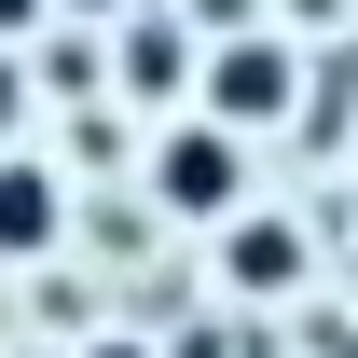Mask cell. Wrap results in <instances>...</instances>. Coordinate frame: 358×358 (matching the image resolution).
Segmentation results:
<instances>
[{
  "instance_id": "6da1fadb",
  "label": "cell",
  "mask_w": 358,
  "mask_h": 358,
  "mask_svg": "<svg viewBox=\"0 0 358 358\" xmlns=\"http://www.w3.org/2000/svg\"><path fill=\"white\" fill-rule=\"evenodd\" d=\"M207 96H221V124H289L303 69H289V42H262V28H221V69H207Z\"/></svg>"
},
{
  "instance_id": "7a4b0ae2",
  "label": "cell",
  "mask_w": 358,
  "mask_h": 358,
  "mask_svg": "<svg viewBox=\"0 0 358 358\" xmlns=\"http://www.w3.org/2000/svg\"><path fill=\"white\" fill-rule=\"evenodd\" d=\"M234 138H248V124H179L166 152H152V193H166L179 221H207V207H234Z\"/></svg>"
},
{
  "instance_id": "3957f363",
  "label": "cell",
  "mask_w": 358,
  "mask_h": 358,
  "mask_svg": "<svg viewBox=\"0 0 358 358\" xmlns=\"http://www.w3.org/2000/svg\"><path fill=\"white\" fill-rule=\"evenodd\" d=\"M69 234V179L28 166V152H0V262H28V248H55Z\"/></svg>"
},
{
  "instance_id": "277c9868",
  "label": "cell",
  "mask_w": 358,
  "mask_h": 358,
  "mask_svg": "<svg viewBox=\"0 0 358 358\" xmlns=\"http://www.w3.org/2000/svg\"><path fill=\"white\" fill-rule=\"evenodd\" d=\"M221 262H234V289H303V234L289 221H234Z\"/></svg>"
},
{
  "instance_id": "5b68a950",
  "label": "cell",
  "mask_w": 358,
  "mask_h": 358,
  "mask_svg": "<svg viewBox=\"0 0 358 358\" xmlns=\"http://www.w3.org/2000/svg\"><path fill=\"white\" fill-rule=\"evenodd\" d=\"M179 69H193V42H179L166 14H138V28H124V83L138 96H179Z\"/></svg>"
},
{
  "instance_id": "8992f818",
  "label": "cell",
  "mask_w": 358,
  "mask_h": 358,
  "mask_svg": "<svg viewBox=\"0 0 358 358\" xmlns=\"http://www.w3.org/2000/svg\"><path fill=\"white\" fill-rule=\"evenodd\" d=\"M28 28H42V0H0V42H28Z\"/></svg>"
},
{
  "instance_id": "52a82bcc",
  "label": "cell",
  "mask_w": 358,
  "mask_h": 358,
  "mask_svg": "<svg viewBox=\"0 0 358 358\" xmlns=\"http://www.w3.org/2000/svg\"><path fill=\"white\" fill-rule=\"evenodd\" d=\"M0 124H14V69H0Z\"/></svg>"
},
{
  "instance_id": "ba28073f",
  "label": "cell",
  "mask_w": 358,
  "mask_h": 358,
  "mask_svg": "<svg viewBox=\"0 0 358 358\" xmlns=\"http://www.w3.org/2000/svg\"><path fill=\"white\" fill-rule=\"evenodd\" d=\"M96 358H138V345H96Z\"/></svg>"
}]
</instances>
